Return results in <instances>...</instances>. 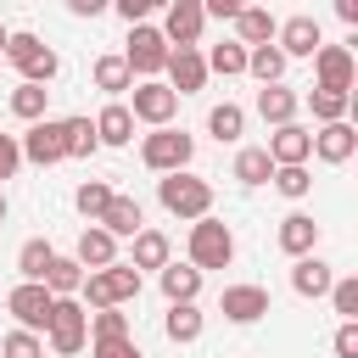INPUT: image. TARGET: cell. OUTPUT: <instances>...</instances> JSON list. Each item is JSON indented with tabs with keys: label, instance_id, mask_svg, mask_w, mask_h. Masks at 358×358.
<instances>
[{
	"label": "cell",
	"instance_id": "1",
	"mask_svg": "<svg viewBox=\"0 0 358 358\" xmlns=\"http://www.w3.org/2000/svg\"><path fill=\"white\" fill-rule=\"evenodd\" d=\"M157 201L173 213V218H207L213 213V185L207 179H196V173H162L157 179Z\"/></svg>",
	"mask_w": 358,
	"mask_h": 358
},
{
	"label": "cell",
	"instance_id": "2",
	"mask_svg": "<svg viewBox=\"0 0 358 358\" xmlns=\"http://www.w3.org/2000/svg\"><path fill=\"white\" fill-rule=\"evenodd\" d=\"M229 257H235V235H229V224L224 218H196L190 224V268L201 274V268H229Z\"/></svg>",
	"mask_w": 358,
	"mask_h": 358
},
{
	"label": "cell",
	"instance_id": "3",
	"mask_svg": "<svg viewBox=\"0 0 358 358\" xmlns=\"http://www.w3.org/2000/svg\"><path fill=\"white\" fill-rule=\"evenodd\" d=\"M45 336H50V352H56V358H73V352L90 341V308H84L78 296H56Z\"/></svg>",
	"mask_w": 358,
	"mask_h": 358
},
{
	"label": "cell",
	"instance_id": "4",
	"mask_svg": "<svg viewBox=\"0 0 358 358\" xmlns=\"http://www.w3.org/2000/svg\"><path fill=\"white\" fill-rule=\"evenodd\" d=\"M140 296V274L129 268V263H112V268H95V274H84V302L101 313V308H123V302H134Z\"/></svg>",
	"mask_w": 358,
	"mask_h": 358
},
{
	"label": "cell",
	"instance_id": "5",
	"mask_svg": "<svg viewBox=\"0 0 358 358\" xmlns=\"http://www.w3.org/2000/svg\"><path fill=\"white\" fill-rule=\"evenodd\" d=\"M6 62L22 73V84H50L56 67H62L56 50H50L39 34H11V39H6Z\"/></svg>",
	"mask_w": 358,
	"mask_h": 358
},
{
	"label": "cell",
	"instance_id": "6",
	"mask_svg": "<svg viewBox=\"0 0 358 358\" xmlns=\"http://www.w3.org/2000/svg\"><path fill=\"white\" fill-rule=\"evenodd\" d=\"M196 157V140L185 129H151L145 145H140V162L151 173H185V162Z\"/></svg>",
	"mask_w": 358,
	"mask_h": 358
},
{
	"label": "cell",
	"instance_id": "7",
	"mask_svg": "<svg viewBox=\"0 0 358 358\" xmlns=\"http://www.w3.org/2000/svg\"><path fill=\"white\" fill-rule=\"evenodd\" d=\"M129 95H134V101H129V117H134V123H151V129H173V112H179V95H173L168 84H157V78H145V84H134Z\"/></svg>",
	"mask_w": 358,
	"mask_h": 358
},
{
	"label": "cell",
	"instance_id": "8",
	"mask_svg": "<svg viewBox=\"0 0 358 358\" xmlns=\"http://www.w3.org/2000/svg\"><path fill=\"white\" fill-rule=\"evenodd\" d=\"M50 308H56V296H50L45 285H34V280H22V285L6 296V313H11L17 330H28V336H39V330L50 324Z\"/></svg>",
	"mask_w": 358,
	"mask_h": 358
},
{
	"label": "cell",
	"instance_id": "9",
	"mask_svg": "<svg viewBox=\"0 0 358 358\" xmlns=\"http://www.w3.org/2000/svg\"><path fill=\"white\" fill-rule=\"evenodd\" d=\"M123 62H129V73H140V84L145 78H157L162 67H168V39H162V28H134L129 34V50H123Z\"/></svg>",
	"mask_w": 358,
	"mask_h": 358
},
{
	"label": "cell",
	"instance_id": "10",
	"mask_svg": "<svg viewBox=\"0 0 358 358\" xmlns=\"http://www.w3.org/2000/svg\"><path fill=\"white\" fill-rule=\"evenodd\" d=\"M352 73H358V62H352V50L347 45H319L313 50V90H330V95H352Z\"/></svg>",
	"mask_w": 358,
	"mask_h": 358
},
{
	"label": "cell",
	"instance_id": "11",
	"mask_svg": "<svg viewBox=\"0 0 358 358\" xmlns=\"http://www.w3.org/2000/svg\"><path fill=\"white\" fill-rule=\"evenodd\" d=\"M17 151H22L28 162H39V168H50V162H62V157H67V140H62V123H50V117H39V123H28V134L17 140Z\"/></svg>",
	"mask_w": 358,
	"mask_h": 358
},
{
	"label": "cell",
	"instance_id": "12",
	"mask_svg": "<svg viewBox=\"0 0 358 358\" xmlns=\"http://www.w3.org/2000/svg\"><path fill=\"white\" fill-rule=\"evenodd\" d=\"M268 162L274 168H308V157H313V134L302 129V123H285V129H274L268 134Z\"/></svg>",
	"mask_w": 358,
	"mask_h": 358
},
{
	"label": "cell",
	"instance_id": "13",
	"mask_svg": "<svg viewBox=\"0 0 358 358\" xmlns=\"http://www.w3.org/2000/svg\"><path fill=\"white\" fill-rule=\"evenodd\" d=\"M201 0H173L168 6V28H162V39H168V50H196V39H201Z\"/></svg>",
	"mask_w": 358,
	"mask_h": 358
},
{
	"label": "cell",
	"instance_id": "14",
	"mask_svg": "<svg viewBox=\"0 0 358 358\" xmlns=\"http://www.w3.org/2000/svg\"><path fill=\"white\" fill-rule=\"evenodd\" d=\"M274 39H280V45H274L280 56H313V50L324 45V39H319V17H308V11L285 17V22L274 28Z\"/></svg>",
	"mask_w": 358,
	"mask_h": 358
},
{
	"label": "cell",
	"instance_id": "15",
	"mask_svg": "<svg viewBox=\"0 0 358 358\" xmlns=\"http://www.w3.org/2000/svg\"><path fill=\"white\" fill-rule=\"evenodd\" d=\"M218 313H224V319H235V324H252V319H263V313H268V291H263V285H224Z\"/></svg>",
	"mask_w": 358,
	"mask_h": 358
},
{
	"label": "cell",
	"instance_id": "16",
	"mask_svg": "<svg viewBox=\"0 0 358 358\" xmlns=\"http://www.w3.org/2000/svg\"><path fill=\"white\" fill-rule=\"evenodd\" d=\"M207 84V56L201 50H168V90L173 95H196Z\"/></svg>",
	"mask_w": 358,
	"mask_h": 358
},
{
	"label": "cell",
	"instance_id": "17",
	"mask_svg": "<svg viewBox=\"0 0 358 358\" xmlns=\"http://www.w3.org/2000/svg\"><path fill=\"white\" fill-rule=\"evenodd\" d=\"M352 151H358V129H352V123H324V129L313 134V157L330 162V168L352 162Z\"/></svg>",
	"mask_w": 358,
	"mask_h": 358
},
{
	"label": "cell",
	"instance_id": "18",
	"mask_svg": "<svg viewBox=\"0 0 358 358\" xmlns=\"http://www.w3.org/2000/svg\"><path fill=\"white\" fill-rule=\"evenodd\" d=\"M296 106H302V95L285 90V84H263V90H257V117L274 123V129H285V123L296 117Z\"/></svg>",
	"mask_w": 358,
	"mask_h": 358
},
{
	"label": "cell",
	"instance_id": "19",
	"mask_svg": "<svg viewBox=\"0 0 358 358\" xmlns=\"http://www.w3.org/2000/svg\"><path fill=\"white\" fill-rule=\"evenodd\" d=\"M101 229H106L112 241H117V235H129V241H134V235L145 229L140 201H134V196H112V201H106V213H101Z\"/></svg>",
	"mask_w": 358,
	"mask_h": 358
},
{
	"label": "cell",
	"instance_id": "20",
	"mask_svg": "<svg viewBox=\"0 0 358 358\" xmlns=\"http://www.w3.org/2000/svg\"><path fill=\"white\" fill-rule=\"evenodd\" d=\"M73 263H78V268H90V274H95V268H112V263H117V241H112V235L95 224V229H84V235H78Z\"/></svg>",
	"mask_w": 358,
	"mask_h": 358
},
{
	"label": "cell",
	"instance_id": "21",
	"mask_svg": "<svg viewBox=\"0 0 358 358\" xmlns=\"http://www.w3.org/2000/svg\"><path fill=\"white\" fill-rule=\"evenodd\" d=\"M330 285H336V274H330L324 257H296L291 263V291L296 296H330Z\"/></svg>",
	"mask_w": 358,
	"mask_h": 358
},
{
	"label": "cell",
	"instance_id": "22",
	"mask_svg": "<svg viewBox=\"0 0 358 358\" xmlns=\"http://www.w3.org/2000/svg\"><path fill=\"white\" fill-rule=\"evenodd\" d=\"M313 246H319V224H313L308 213L280 218V252H291V257H313Z\"/></svg>",
	"mask_w": 358,
	"mask_h": 358
},
{
	"label": "cell",
	"instance_id": "23",
	"mask_svg": "<svg viewBox=\"0 0 358 358\" xmlns=\"http://www.w3.org/2000/svg\"><path fill=\"white\" fill-rule=\"evenodd\" d=\"M95 140H101V145H129V140H134V117H129L123 101H106V106H101V117H95Z\"/></svg>",
	"mask_w": 358,
	"mask_h": 358
},
{
	"label": "cell",
	"instance_id": "24",
	"mask_svg": "<svg viewBox=\"0 0 358 358\" xmlns=\"http://www.w3.org/2000/svg\"><path fill=\"white\" fill-rule=\"evenodd\" d=\"M274 28H280V22H274L263 6H241V11H235V34H241V45H246V50L268 45V39H274Z\"/></svg>",
	"mask_w": 358,
	"mask_h": 358
},
{
	"label": "cell",
	"instance_id": "25",
	"mask_svg": "<svg viewBox=\"0 0 358 358\" xmlns=\"http://www.w3.org/2000/svg\"><path fill=\"white\" fill-rule=\"evenodd\" d=\"M168 252H173V246H168L162 229H140V235H134V257H129V268H134V274H140V268H168Z\"/></svg>",
	"mask_w": 358,
	"mask_h": 358
},
{
	"label": "cell",
	"instance_id": "26",
	"mask_svg": "<svg viewBox=\"0 0 358 358\" xmlns=\"http://www.w3.org/2000/svg\"><path fill=\"white\" fill-rule=\"evenodd\" d=\"M196 291H201V274H196L190 263H168V268H162V296H168V308L196 302Z\"/></svg>",
	"mask_w": 358,
	"mask_h": 358
},
{
	"label": "cell",
	"instance_id": "27",
	"mask_svg": "<svg viewBox=\"0 0 358 358\" xmlns=\"http://www.w3.org/2000/svg\"><path fill=\"white\" fill-rule=\"evenodd\" d=\"M50 263H56L50 241H39V235H34V241H22V246H17V274H22V280H34V285H39Z\"/></svg>",
	"mask_w": 358,
	"mask_h": 358
},
{
	"label": "cell",
	"instance_id": "28",
	"mask_svg": "<svg viewBox=\"0 0 358 358\" xmlns=\"http://www.w3.org/2000/svg\"><path fill=\"white\" fill-rule=\"evenodd\" d=\"M39 285H45L50 296H78V291H84V268H78L73 257H56V263L45 268V280H39Z\"/></svg>",
	"mask_w": 358,
	"mask_h": 358
},
{
	"label": "cell",
	"instance_id": "29",
	"mask_svg": "<svg viewBox=\"0 0 358 358\" xmlns=\"http://www.w3.org/2000/svg\"><path fill=\"white\" fill-rule=\"evenodd\" d=\"M95 90H106V95H123V90H134V73H129V62H123V56H95Z\"/></svg>",
	"mask_w": 358,
	"mask_h": 358
},
{
	"label": "cell",
	"instance_id": "30",
	"mask_svg": "<svg viewBox=\"0 0 358 358\" xmlns=\"http://www.w3.org/2000/svg\"><path fill=\"white\" fill-rule=\"evenodd\" d=\"M235 179H241V185H268V179H274L268 151H263V145H246V151L235 157Z\"/></svg>",
	"mask_w": 358,
	"mask_h": 358
},
{
	"label": "cell",
	"instance_id": "31",
	"mask_svg": "<svg viewBox=\"0 0 358 358\" xmlns=\"http://www.w3.org/2000/svg\"><path fill=\"white\" fill-rule=\"evenodd\" d=\"M246 73H252L257 84H280V73H285V56H280L274 45H257V50H246Z\"/></svg>",
	"mask_w": 358,
	"mask_h": 358
},
{
	"label": "cell",
	"instance_id": "32",
	"mask_svg": "<svg viewBox=\"0 0 358 358\" xmlns=\"http://www.w3.org/2000/svg\"><path fill=\"white\" fill-rule=\"evenodd\" d=\"M45 101H50L45 84H17V90H11V112H17L22 123H39V117H45Z\"/></svg>",
	"mask_w": 358,
	"mask_h": 358
},
{
	"label": "cell",
	"instance_id": "33",
	"mask_svg": "<svg viewBox=\"0 0 358 358\" xmlns=\"http://www.w3.org/2000/svg\"><path fill=\"white\" fill-rule=\"evenodd\" d=\"M347 106H352V95H330V90H308V112L319 117V129H324V123H347Z\"/></svg>",
	"mask_w": 358,
	"mask_h": 358
},
{
	"label": "cell",
	"instance_id": "34",
	"mask_svg": "<svg viewBox=\"0 0 358 358\" xmlns=\"http://www.w3.org/2000/svg\"><path fill=\"white\" fill-rule=\"evenodd\" d=\"M241 129H246V112H241L235 101H224V106L207 112V134H213V140H241Z\"/></svg>",
	"mask_w": 358,
	"mask_h": 358
},
{
	"label": "cell",
	"instance_id": "35",
	"mask_svg": "<svg viewBox=\"0 0 358 358\" xmlns=\"http://www.w3.org/2000/svg\"><path fill=\"white\" fill-rule=\"evenodd\" d=\"M162 330H168V341H196V336H201V313H196V302H179V308H168Z\"/></svg>",
	"mask_w": 358,
	"mask_h": 358
},
{
	"label": "cell",
	"instance_id": "36",
	"mask_svg": "<svg viewBox=\"0 0 358 358\" xmlns=\"http://www.w3.org/2000/svg\"><path fill=\"white\" fill-rule=\"evenodd\" d=\"M62 140H67V157H90V151L101 145L90 117H62Z\"/></svg>",
	"mask_w": 358,
	"mask_h": 358
},
{
	"label": "cell",
	"instance_id": "37",
	"mask_svg": "<svg viewBox=\"0 0 358 358\" xmlns=\"http://www.w3.org/2000/svg\"><path fill=\"white\" fill-rule=\"evenodd\" d=\"M112 196H117V190H112L106 179H90V185H78V196H73V201H78V213H84L90 224H101V213H106V201H112Z\"/></svg>",
	"mask_w": 358,
	"mask_h": 358
},
{
	"label": "cell",
	"instance_id": "38",
	"mask_svg": "<svg viewBox=\"0 0 358 358\" xmlns=\"http://www.w3.org/2000/svg\"><path fill=\"white\" fill-rule=\"evenodd\" d=\"M123 336H129V313H117V308L90 313V341H123Z\"/></svg>",
	"mask_w": 358,
	"mask_h": 358
},
{
	"label": "cell",
	"instance_id": "39",
	"mask_svg": "<svg viewBox=\"0 0 358 358\" xmlns=\"http://www.w3.org/2000/svg\"><path fill=\"white\" fill-rule=\"evenodd\" d=\"M207 73H224V78L246 73V45H213V56H207Z\"/></svg>",
	"mask_w": 358,
	"mask_h": 358
},
{
	"label": "cell",
	"instance_id": "40",
	"mask_svg": "<svg viewBox=\"0 0 358 358\" xmlns=\"http://www.w3.org/2000/svg\"><path fill=\"white\" fill-rule=\"evenodd\" d=\"M330 308L341 313V324H358V280H352V274L330 285Z\"/></svg>",
	"mask_w": 358,
	"mask_h": 358
},
{
	"label": "cell",
	"instance_id": "41",
	"mask_svg": "<svg viewBox=\"0 0 358 358\" xmlns=\"http://www.w3.org/2000/svg\"><path fill=\"white\" fill-rule=\"evenodd\" d=\"M274 190L291 196V201H302L313 190V179H308V168H274Z\"/></svg>",
	"mask_w": 358,
	"mask_h": 358
},
{
	"label": "cell",
	"instance_id": "42",
	"mask_svg": "<svg viewBox=\"0 0 358 358\" xmlns=\"http://www.w3.org/2000/svg\"><path fill=\"white\" fill-rule=\"evenodd\" d=\"M0 358H45V341L28 336V330H11V336L0 341Z\"/></svg>",
	"mask_w": 358,
	"mask_h": 358
},
{
	"label": "cell",
	"instance_id": "43",
	"mask_svg": "<svg viewBox=\"0 0 358 358\" xmlns=\"http://www.w3.org/2000/svg\"><path fill=\"white\" fill-rule=\"evenodd\" d=\"M22 168V151H17V134H0V179H11Z\"/></svg>",
	"mask_w": 358,
	"mask_h": 358
},
{
	"label": "cell",
	"instance_id": "44",
	"mask_svg": "<svg viewBox=\"0 0 358 358\" xmlns=\"http://www.w3.org/2000/svg\"><path fill=\"white\" fill-rule=\"evenodd\" d=\"M95 358H140V347H134V336H123V341H95Z\"/></svg>",
	"mask_w": 358,
	"mask_h": 358
},
{
	"label": "cell",
	"instance_id": "45",
	"mask_svg": "<svg viewBox=\"0 0 358 358\" xmlns=\"http://www.w3.org/2000/svg\"><path fill=\"white\" fill-rule=\"evenodd\" d=\"M145 11H151V0H117V17H123L129 28H140V22H145Z\"/></svg>",
	"mask_w": 358,
	"mask_h": 358
},
{
	"label": "cell",
	"instance_id": "46",
	"mask_svg": "<svg viewBox=\"0 0 358 358\" xmlns=\"http://www.w3.org/2000/svg\"><path fill=\"white\" fill-rule=\"evenodd\" d=\"M336 358H358V324H341L336 330Z\"/></svg>",
	"mask_w": 358,
	"mask_h": 358
},
{
	"label": "cell",
	"instance_id": "47",
	"mask_svg": "<svg viewBox=\"0 0 358 358\" xmlns=\"http://www.w3.org/2000/svg\"><path fill=\"white\" fill-rule=\"evenodd\" d=\"M235 11H241V0H207L201 6V17H224V22H235Z\"/></svg>",
	"mask_w": 358,
	"mask_h": 358
},
{
	"label": "cell",
	"instance_id": "48",
	"mask_svg": "<svg viewBox=\"0 0 358 358\" xmlns=\"http://www.w3.org/2000/svg\"><path fill=\"white\" fill-rule=\"evenodd\" d=\"M336 17L341 22H358V0H336Z\"/></svg>",
	"mask_w": 358,
	"mask_h": 358
},
{
	"label": "cell",
	"instance_id": "49",
	"mask_svg": "<svg viewBox=\"0 0 358 358\" xmlns=\"http://www.w3.org/2000/svg\"><path fill=\"white\" fill-rule=\"evenodd\" d=\"M0 224H6V196H0Z\"/></svg>",
	"mask_w": 358,
	"mask_h": 358
},
{
	"label": "cell",
	"instance_id": "50",
	"mask_svg": "<svg viewBox=\"0 0 358 358\" xmlns=\"http://www.w3.org/2000/svg\"><path fill=\"white\" fill-rule=\"evenodd\" d=\"M6 39H11V34H6V28H0V50H6Z\"/></svg>",
	"mask_w": 358,
	"mask_h": 358
}]
</instances>
